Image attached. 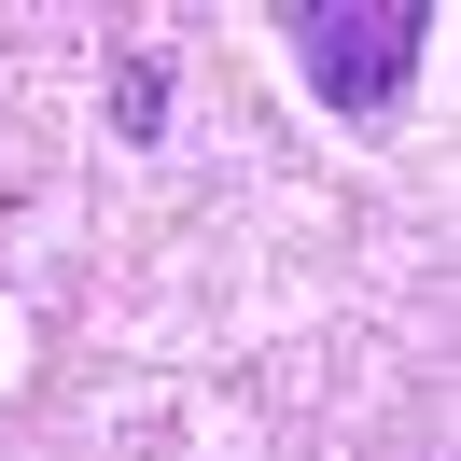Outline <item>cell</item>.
Listing matches in <instances>:
<instances>
[{"mask_svg":"<svg viewBox=\"0 0 461 461\" xmlns=\"http://www.w3.org/2000/svg\"><path fill=\"white\" fill-rule=\"evenodd\" d=\"M420 57H433V0H308V14H294V70H308L321 113L377 126L420 85Z\"/></svg>","mask_w":461,"mask_h":461,"instance_id":"obj_1","label":"cell"},{"mask_svg":"<svg viewBox=\"0 0 461 461\" xmlns=\"http://www.w3.org/2000/svg\"><path fill=\"white\" fill-rule=\"evenodd\" d=\"M113 140H168V42L113 57Z\"/></svg>","mask_w":461,"mask_h":461,"instance_id":"obj_2","label":"cell"}]
</instances>
